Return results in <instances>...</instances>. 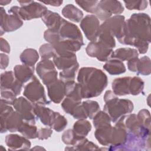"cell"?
Returning <instances> with one entry per match:
<instances>
[{
  "label": "cell",
  "mask_w": 151,
  "mask_h": 151,
  "mask_svg": "<svg viewBox=\"0 0 151 151\" xmlns=\"http://www.w3.org/2000/svg\"><path fill=\"white\" fill-rule=\"evenodd\" d=\"M91 130V124L86 119H80L73 125V130L79 136L85 137Z\"/></svg>",
  "instance_id": "33"
},
{
  "label": "cell",
  "mask_w": 151,
  "mask_h": 151,
  "mask_svg": "<svg viewBox=\"0 0 151 151\" xmlns=\"http://www.w3.org/2000/svg\"><path fill=\"white\" fill-rule=\"evenodd\" d=\"M78 67L79 64L77 63L74 66L68 69L62 70L59 74L60 79L63 81L64 83L70 81H74L76 74L78 69Z\"/></svg>",
  "instance_id": "42"
},
{
  "label": "cell",
  "mask_w": 151,
  "mask_h": 151,
  "mask_svg": "<svg viewBox=\"0 0 151 151\" xmlns=\"http://www.w3.org/2000/svg\"><path fill=\"white\" fill-rule=\"evenodd\" d=\"M82 105L87 113V117L92 119L94 116L99 111L100 106L96 101L87 100L82 102Z\"/></svg>",
  "instance_id": "39"
},
{
  "label": "cell",
  "mask_w": 151,
  "mask_h": 151,
  "mask_svg": "<svg viewBox=\"0 0 151 151\" xmlns=\"http://www.w3.org/2000/svg\"><path fill=\"white\" fill-rule=\"evenodd\" d=\"M100 21L99 18L94 15H86L82 19L80 22V27L84 32L87 40L95 41L97 40L99 29Z\"/></svg>",
  "instance_id": "12"
},
{
  "label": "cell",
  "mask_w": 151,
  "mask_h": 151,
  "mask_svg": "<svg viewBox=\"0 0 151 151\" xmlns=\"http://www.w3.org/2000/svg\"><path fill=\"white\" fill-rule=\"evenodd\" d=\"M100 8L106 13L110 15H119L124 11V7L119 1L114 0H102L99 1Z\"/></svg>",
  "instance_id": "23"
},
{
  "label": "cell",
  "mask_w": 151,
  "mask_h": 151,
  "mask_svg": "<svg viewBox=\"0 0 151 151\" xmlns=\"http://www.w3.org/2000/svg\"><path fill=\"white\" fill-rule=\"evenodd\" d=\"M150 18L145 13H134L125 21L122 44L133 45L142 54L149 48L151 39Z\"/></svg>",
  "instance_id": "1"
},
{
  "label": "cell",
  "mask_w": 151,
  "mask_h": 151,
  "mask_svg": "<svg viewBox=\"0 0 151 151\" xmlns=\"http://www.w3.org/2000/svg\"><path fill=\"white\" fill-rule=\"evenodd\" d=\"M124 17L121 15H116L104 21L101 25L106 28L114 37H116L119 42L122 44L124 37Z\"/></svg>",
  "instance_id": "14"
},
{
  "label": "cell",
  "mask_w": 151,
  "mask_h": 151,
  "mask_svg": "<svg viewBox=\"0 0 151 151\" xmlns=\"http://www.w3.org/2000/svg\"><path fill=\"white\" fill-rule=\"evenodd\" d=\"M18 132L27 139H33L37 138L38 129L34 124L24 121L19 127Z\"/></svg>",
  "instance_id": "32"
},
{
  "label": "cell",
  "mask_w": 151,
  "mask_h": 151,
  "mask_svg": "<svg viewBox=\"0 0 151 151\" xmlns=\"http://www.w3.org/2000/svg\"><path fill=\"white\" fill-rule=\"evenodd\" d=\"M78 6L87 12L96 15L101 21H106L111 15L104 12L99 6V1H76Z\"/></svg>",
  "instance_id": "17"
},
{
  "label": "cell",
  "mask_w": 151,
  "mask_h": 151,
  "mask_svg": "<svg viewBox=\"0 0 151 151\" xmlns=\"http://www.w3.org/2000/svg\"><path fill=\"white\" fill-rule=\"evenodd\" d=\"M36 71L43 83L47 86L58 80V72L53 61L42 60L37 65Z\"/></svg>",
  "instance_id": "9"
},
{
  "label": "cell",
  "mask_w": 151,
  "mask_h": 151,
  "mask_svg": "<svg viewBox=\"0 0 151 151\" xmlns=\"http://www.w3.org/2000/svg\"><path fill=\"white\" fill-rule=\"evenodd\" d=\"M138 55L139 52L136 49L132 48H120L113 52L110 58H115L121 61H124L138 57Z\"/></svg>",
  "instance_id": "27"
},
{
  "label": "cell",
  "mask_w": 151,
  "mask_h": 151,
  "mask_svg": "<svg viewBox=\"0 0 151 151\" xmlns=\"http://www.w3.org/2000/svg\"><path fill=\"white\" fill-rule=\"evenodd\" d=\"M46 86L50 99L54 103H60L65 96V83L58 79Z\"/></svg>",
  "instance_id": "19"
},
{
  "label": "cell",
  "mask_w": 151,
  "mask_h": 151,
  "mask_svg": "<svg viewBox=\"0 0 151 151\" xmlns=\"http://www.w3.org/2000/svg\"><path fill=\"white\" fill-rule=\"evenodd\" d=\"M57 32L59 35V41L70 40L84 42L82 34L78 27L64 19H63Z\"/></svg>",
  "instance_id": "13"
},
{
  "label": "cell",
  "mask_w": 151,
  "mask_h": 151,
  "mask_svg": "<svg viewBox=\"0 0 151 151\" xmlns=\"http://www.w3.org/2000/svg\"><path fill=\"white\" fill-rule=\"evenodd\" d=\"M34 111L36 117L39 119L43 124L51 126L55 111L41 104H34Z\"/></svg>",
  "instance_id": "20"
},
{
  "label": "cell",
  "mask_w": 151,
  "mask_h": 151,
  "mask_svg": "<svg viewBox=\"0 0 151 151\" xmlns=\"http://www.w3.org/2000/svg\"><path fill=\"white\" fill-rule=\"evenodd\" d=\"M106 74L100 69L94 67H82L78 71V83L81 87L83 99L96 97L101 94L107 87Z\"/></svg>",
  "instance_id": "2"
},
{
  "label": "cell",
  "mask_w": 151,
  "mask_h": 151,
  "mask_svg": "<svg viewBox=\"0 0 151 151\" xmlns=\"http://www.w3.org/2000/svg\"><path fill=\"white\" fill-rule=\"evenodd\" d=\"M140 125L145 129L150 130V114L148 110L142 109L137 115Z\"/></svg>",
  "instance_id": "44"
},
{
  "label": "cell",
  "mask_w": 151,
  "mask_h": 151,
  "mask_svg": "<svg viewBox=\"0 0 151 151\" xmlns=\"http://www.w3.org/2000/svg\"><path fill=\"white\" fill-rule=\"evenodd\" d=\"M19 8L12 6L7 14L5 9L1 7V35L5 32H12L19 28L23 25V21L19 15Z\"/></svg>",
  "instance_id": "6"
},
{
  "label": "cell",
  "mask_w": 151,
  "mask_h": 151,
  "mask_svg": "<svg viewBox=\"0 0 151 151\" xmlns=\"http://www.w3.org/2000/svg\"><path fill=\"white\" fill-rule=\"evenodd\" d=\"M13 106L22 117L24 121L35 124V115L34 111V104L27 99L19 97L17 98L13 103Z\"/></svg>",
  "instance_id": "10"
},
{
  "label": "cell",
  "mask_w": 151,
  "mask_h": 151,
  "mask_svg": "<svg viewBox=\"0 0 151 151\" xmlns=\"http://www.w3.org/2000/svg\"><path fill=\"white\" fill-rule=\"evenodd\" d=\"M126 7L129 10H144L147 7V1H124Z\"/></svg>",
  "instance_id": "46"
},
{
  "label": "cell",
  "mask_w": 151,
  "mask_h": 151,
  "mask_svg": "<svg viewBox=\"0 0 151 151\" xmlns=\"http://www.w3.org/2000/svg\"><path fill=\"white\" fill-rule=\"evenodd\" d=\"M39 59V54L37 51L32 48L24 50L20 55V60L22 64L34 67V65Z\"/></svg>",
  "instance_id": "30"
},
{
  "label": "cell",
  "mask_w": 151,
  "mask_h": 151,
  "mask_svg": "<svg viewBox=\"0 0 151 151\" xmlns=\"http://www.w3.org/2000/svg\"><path fill=\"white\" fill-rule=\"evenodd\" d=\"M151 73V61L148 56L139 58L136 73L143 76H149Z\"/></svg>",
  "instance_id": "36"
},
{
  "label": "cell",
  "mask_w": 151,
  "mask_h": 151,
  "mask_svg": "<svg viewBox=\"0 0 151 151\" xmlns=\"http://www.w3.org/2000/svg\"><path fill=\"white\" fill-rule=\"evenodd\" d=\"M34 67H31L24 64L16 65L14 68V73L17 80L22 84L31 80L33 77Z\"/></svg>",
  "instance_id": "21"
},
{
  "label": "cell",
  "mask_w": 151,
  "mask_h": 151,
  "mask_svg": "<svg viewBox=\"0 0 151 151\" xmlns=\"http://www.w3.org/2000/svg\"><path fill=\"white\" fill-rule=\"evenodd\" d=\"M145 83L143 80L137 76L131 77L129 92L130 94L133 96H137L142 93L144 88Z\"/></svg>",
  "instance_id": "38"
},
{
  "label": "cell",
  "mask_w": 151,
  "mask_h": 151,
  "mask_svg": "<svg viewBox=\"0 0 151 151\" xmlns=\"http://www.w3.org/2000/svg\"><path fill=\"white\" fill-rule=\"evenodd\" d=\"M63 15L74 22H80L83 17V12L73 4H67L62 9Z\"/></svg>",
  "instance_id": "29"
},
{
  "label": "cell",
  "mask_w": 151,
  "mask_h": 151,
  "mask_svg": "<svg viewBox=\"0 0 151 151\" xmlns=\"http://www.w3.org/2000/svg\"><path fill=\"white\" fill-rule=\"evenodd\" d=\"M1 133L7 131L15 132L18 130L21 124L24 122L21 115L14 111L13 108L1 100Z\"/></svg>",
  "instance_id": "4"
},
{
  "label": "cell",
  "mask_w": 151,
  "mask_h": 151,
  "mask_svg": "<svg viewBox=\"0 0 151 151\" xmlns=\"http://www.w3.org/2000/svg\"><path fill=\"white\" fill-rule=\"evenodd\" d=\"M15 80L16 78L13 71L4 72L1 75V90H11Z\"/></svg>",
  "instance_id": "35"
},
{
  "label": "cell",
  "mask_w": 151,
  "mask_h": 151,
  "mask_svg": "<svg viewBox=\"0 0 151 151\" xmlns=\"http://www.w3.org/2000/svg\"><path fill=\"white\" fill-rule=\"evenodd\" d=\"M9 57L7 55L4 53H1V68L5 70L8 65Z\"/></svg>",
  "instance_id": "51"
},
{
  "label": "cell",
  "mask_w": 151,
  "mask_h": 151,
  "mask_svg": "<svg viewBox=\"0 0 151 151\" xmlns=\"http://www.w3.org/2000/svg\"><path fill=\"white\" fill-rule=\"evenodd\" d=\"M96 40L104 44L111 48H113L116 46L114 37L102 25H100V26L99 32Z\"/></svg>",
  "instance_id": "31"
},
{
  "label": "cell",
  "mask_w": 151,
  "mask_h": 151,
  "mask_svg": "<svg viewBox=\"0 0 151 151\" xmlns=\"http://www.w3.org/2000/svg\"><path fill=\"white\" fill-rule=\"evenodd\" d=\"M33 149L35 150V149H45L43 148V147H41L40 148V146H38V147H37V146H36L35 147L32 149V150H33Z\"/></svg>",
  "instance_id": "54"
},
{
  "label": "cell",
  "mask_w": 151,
  "mask_h": 151,
  "mask_svg": "<svg viewBox=\"0 0 151 151\" xmlns=\"http://www.w3.org/2000/svg\"><path fill=\"white\" fill-rule=\"evenodd\" d=\"M40 55L42 60H49L53 58L55 55V50L50 44H44L42 45L39 50Z\"/></svg>",
  "instance_id": "43"
},
{
  "label": "cell",
  "mask_w": 151,
  "mask_h": 151,
  "mask_svg": "<svg viewBox=\"0 0 151 151\" xmlns=\"http://www.w3.org/2000/svg\"><path fill=\"white\" fill-rule=\"evenodd\" d=\"M83 137L78 136L73 129H68L65 130L62 134V140L64 143L67 145L74 146L76 145L78 142L82 140Z\"/></svg>",
  "instance_id": "37"
},
{
  "label": "cell",
  "mask_w": 151,
  "mask_h": 151,
  "mask_svg": "<svg viewBox=\"0 0 151 151\" xmlns=\"http://www.w3.org/2000/svg\"><path fill=\"white\" fill-rule=\"evenodd\" d=\"M1 100L8 105H13L17 95L11 90H1Z\"/></svg>",
  "instance_id": "47"
},
{
  "label": "cell",
  "mask_w": 151,
  "mask_h": 151,
  "mask_svg": "<svg viewBox=\"0 0 151 151\" xmlns=\"http://www.w3.org/2000/svg\"><path fill=\"white\" fill-rule=\"evenodd\" d=\"M63 19L58 13L49 10L42 17V21L44 22L48 29L57 32L61 24Z\"/></svg>",
  "instance_id": "24"
},
{
  "label": "cell",
  "mask_w": 151,
  "mask_h": 151,
  "mask_svg": "<svg viewBox=\"0 0 151 151\" xmlns=\"http://www.w3.org/2000/svg\"><path fill=\"white\" fill-rule=\"evenodd\" d=\"M53 62L58 70L68 69L78 63L76 54L71 51H60L55 53Z\"/></svg>",
  "instance_id": "15"
},
{
  "label": "cell",
  "mask_w": 151,
  "mask_h": 151,
  "mask_svg": "<svg viewBox=\"0 0 151 151\" xmlns=\"http://www.w3.org/2000/svg\"><path fill=\"white\" fill-rule=\"evenodd\" d=\"M11 2V1H4V0H1L0 1V4L1 5H6L8 4H9Z\"/></svg>",
  "instance_id": "53"
},
{
  "label": "cell",
  "mask_w": 151,
  "mask_h": 151,
  "mask_svg": "<svg viewBox=\"0 0 151 151\" xmlns=\"http://www.w3.org/2000/svg\"><path fill=\"white\" fill-rule=\"evenodd\" d=\"M52 134L51 128H40L38 130L37 138L40 140H45L50 138Z\"/></svg>",
  "instance_id": "48"
},
{
  "label": "cell",
  "mask_w": 151,
  "mask_h": 151,
  "mask_svg": "<svg viewBox=\"0 0 151 151\" xmlns=\"http://www.w3.org/2000/svg\"><path fill=\"white\" fill-rule=\"evenodd\" d=\"M0 47L1 51L5 53L9 54L10 52V45L8 41L3 38H0Z\"/></svg>",
  "instance_id": "50"
},
{
  "label": "cell",
  "mask_w": 151,
  "mask_h": 151,
  "mask_svg": "<svg viewBox=\"0 0 151 151\" xmlns=\"http://www.w3.org/2000/svg\"><path fill=\"white\" fill-rule=\"evenodd\" d=\"M93 119V124L96 129L101 126L111 124V118L104 111H99Z\"/></svg>",
  "instance_id": "40"
},
{
  "label": "cell",
  "mask_w": 151,
  "mask_h": 151,
  "mask_svg": "<svg viewBox=\"0 0 151 151\" xmlns=\"http://www.w3.org/2000/svg\"><path fill=\"white\" fill-rule=\"evenodd\" d=\"M103 68L111 75H119L125 73L126 68L122 61L115 58H111L106 61Z\"/></svg>",
  "instance_id": "28"
},
{
  "label": "cell",
  "mask_w": 151,
  "mask_h": 151,
  "mask_svg": "<svg viewBox=\"0 0 151 151\" xmlns=\"http://www.w3.org/2000/svg\"><path fill=\"white\" fill-rule=\"evenodd\" d=\"M67 125V120L65 117L60 113L55 111L54 117L50 128L53 129L57 132L63 130Z\"/></svg>",
  "instance_id": "41"
},
{
  "label": "cell",
  "mask_w": 151,
  "mask_h": 151,
  "mask_svg": "<svg viewBox=\"0 0 151 151\" xmlns=\"http://www.w3.org/2000/svg\"><path fill=\"white\" fill-rule=\"evenodd\" d=\"M23 94L34 104L45 106L50 103L47 99L43 86L35 76H33L31 81L25 86Z\"/></svg>",
  "instance_id": "5"
},
{
  "label": "cell",
  "mask_w": 151,
  "mask_h": 151,
  "mask_svg": "<svg viewBox=\"0 0 151 151\" xmlns=\"http://www.w3.org/2000/svg\"><path fill=\"white\" fill-rule=\"evenodd\" d=\"M86 51L91 57L96 58L100 61H107L111 58L113 50V48L96 40L90 42L87 45Z\"/></svg>",
  "instance_id": "11"
},
{
  "label": "cell",
  "mask_w": 151,
  "mask_h": 151,
  "mask_svg": "<svg viewBox=\"0 0 151 151\" xmlns=\"http://www.w3.org/2000/svg\"><path fill=\"white\" fill-rule=\"evenodd\" d=\"M116 122L121 124L128 133L134 136L143 138H147L150 136V130L145 129L140 125L137 115L135 114L123 116Z\"/></svg>",
  "instance_id": "8"
},
{
  "label": "cell",
  "mask_w": 151,
  "mask_h": 151,
  "mask_svg": "<svg viewBox=\"0 0 151 151\" xmlns=\"http://www.w3.org/2000/svg\"><path fill=\"white\" fill-rule=\"evenodd\" d=\"M65 96L77 101L81 102L83 97L80 84L74 81L65 83Z\"/></svg>",
  "instance_id": "25"
},
{
  "label": "cell",
  "mask_w": 151,
  "mask_h": 151,
  "mask_svg": "<svg viewBox=\"0 0 151 151\" xmlns=\"http://www.w3.org/2000/svg\"><path fill=\"white\" fill-rule=\"evenodd\" d=\"M127 136V132L125 128L119 123L116 122L115 126L112 127L110 145L109 150H118L124 145Z\"/></svg>",
  "instance_id": "16"
},
{
  "label": "cell",
  "mask_w": 151,
  "mask_h": 151,
  "mask_svg": "<svg viewBox=\"0 0 151 151\" xmlns=\"http://www.w3.org/2000/svg\"><path fill=\"white\" fill-rule=\"evenodd\" d=\"M5 143L8 150H29L31 144L28 139L17 134H9L5 137Z\"/></svg>",
  "instance_id": "18"
},
{
  "label": "cell",
  "mask_w": 151,
  "mask_h": 151,
  "mask_svg": "<svg viewBox=\"0 0 151 151\" xmlns=\"http://www.w3.org/2000/svg\"><path fill=\"white\" fill-rule=\"evenodd\" d=\"M112 127L111 124H109L96 129L95 137L101 145L110 146Z\"/></svg>",
  "instance_id": "26"
},
{
  "label": "cell",
  "mask_w": 151,
  "mask_h": 151,
  "mask_svg": "<svg viewBox=\"0 0 151 151\" xmlns=\"http://www.w3.org/2000/svg\"><path fill=\"white\" fill-rule=\"evenodd\" d=\"M40 2L42 3V4H45L47 5H50L51 6H60L63 2V1H60V0H50V1H40Z\"/></svg>",
  "instance_id": "52"
},
{
  "label": "cell",
  "mask_w": 151,
  "mask_h": 151,
  "mask_svg": "<svg viewBox=\"0 0 151 151\" xmlns=\"http://www.w3.org/2000/svg\"><path fill=\"white\" fill-rule=\"evenodd\" d=\"M138 61H139L138 57H135V58H132L130 60H129L127 63L128 69L132 72L136 73Z\"/></svg>",
  "instance_id": "49"
},
{
  "label": "cell",
  "mask_w": 151,
  "mask_h": 151,
  "mask_svg": "<svg viewBox=\"0 0 151 151\" xmlns=\"http://www.w3.org/2000/svg\"><path fill=\"white\" fill-rule=\"evenodd\" d=\"M130 77H124L116 78L111 84L113 92L116 96H125L129 94Z\"/></svg>",
  "instance_id": "22"
},
{
  "label": "cell",
  "mask_w": 151,
  "mask_h": 151,
  "mask_svg": "<svg viewBox=\"0 0 151 151\" xmlns=\"http://www.w3.org/2000/svg\"><path fill=\"white\" fill-rule=\"evenodd\" d=\"M103 99L105 102L104 111L109 115L113 123L133 110L134 106L132 101L126 99H119L111 90L106 91Z\"/></svg>",
  "instance_id": "3"
},
{
  "label": "cell",
  "mask_w": 151,
  "mask_h": 151,
  "mask_svg": "<svg viewBox=\"0 0 151 151\" xmlns=\"http://www.w3.org/2000/svg\"><path fill=\"white\" fill-rule=\"evenodd\" d=\"M18 2L21 5L19 15L24 20L42 18L48 11L45 6L34 1L21 0Z\"/></svg>",
  "instance_id": "7"
},
{
  "label": "cell",
  "mask_w": 151,
  "mask_h": 151,
  "mask_svg": "<svg viewBox=\"0 0 151 151\" xmlns=\"http://www.w3.org/2000/svg\"><path fill=\"white\" fill-rule=\"evenodd\" d=\"M65 150H99L100 148L97 145L94 144L91 141H89L87 138L84 137L76 145L68 146L65 149Z\"/></svg>",
  "instance_id": "34"
},
{
  "label": "cell",
  "mask_w": 151,
  "mask_h": 151,
  "mask_svg": "<svg viewBox=\"0 0 151 151\" xmlns=\"http://www.w3.org/2000/svg\"><path fill=\"white\" fill-rule=\"evenodd\" d=\"M81 104V102L77 101L69 97L65 98L61 103V107L63 110L67 114L71 115L76 107Z\"/></svg>",
  "instance_id": "45"
}]
</instances>
